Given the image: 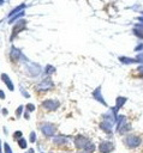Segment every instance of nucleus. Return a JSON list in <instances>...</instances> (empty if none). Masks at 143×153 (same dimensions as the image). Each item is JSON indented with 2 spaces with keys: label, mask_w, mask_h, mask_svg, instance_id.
Returning <instances> with one entry per match:
<instances>
[{
  "label": "nucleus",
  "mask_w": 143,
  "mask_h": 153,
  "mask_svg": "<svg viewBox=\"0 0 143 153\" xmlns=\"http://www.w3.org/2000/svg\"><path fill=\"white\" fill-rule=\"evenodd\" d=\"M123 142L125 143V146H126L127 148L133 149V148H137L138 146H141V143H142V137H141L139 135H136V134H127V135L124 137Z\"/></svg>",
  "instance_id": "1"
},
{
  "label": "nucleus",
  "mask_w": 143,
  "mask_h": 153,
  "mask_svg": "<svg viewBox=\"0 0 143 153\" xmlns=\"http://www.w3.org/2000/svg\"><path fill=\"white\" fill-rule=\"evenodd\" d=\"M130 129H131V126L130 123L126 122V117L124 115L117 116V133L123 135V134L129 133Z\"/></svg>",
  "instance_id": "2"
},
{
  "label": "nucleus",
  "mask_w": 143,
  "mask_h": 153,
  "mask_svg": "<svg viewBox=\"0 0 143 153\" xmlns=\"http://www.w3.org/2000/svg\"><path fill=\"white\" fill-rule=\"evenodd\" d=\"M25 68H26V72L29 73V75L30 76H34V78L37 76V75H40L41 72H42L41 66L37 65V63H34V62H28L26 66H25Z\"/></svg>",
  "instance_id": "3"
},
{
  "label": "nucleus",
  "mask_w": 143,
  "mask_h": 153,
  "mask_svg": "<svg viewBox=\"0 0 143 153\" xmlns=\"http://www.w3.org/2000/svg\"><path fill=\"white\" fill-rule=\"evenodd\" d=\"M41 131L44 136L47 137H50V136H54L55 135V131H56V127L52 123H42L41 126Z\"/></svg>",
  "instance_id": "4"
},
{
  "label": "nucleus",
  "mask_w": 143,
  "mask_h": 153,
  "mask_svg": "<svg viewBox=\"0 0 143 153\" xmlns=\"http://www.w3.org/2000/svg\"><path fill=\"white\" fill-rule=\"evenodd\" d=\"M60 106V103L56 99H46L42 102V108L47 111H55Z\"/></svg>",
  "instance_id": "5"
},
{
  "label": "nucleus",
  "mask_w": 143,
  "mask_h": 153,
  "mask_svg": "<svg viewBox=\"0 0 143 153\" xmlns=\"http://www.w3.org/2000/svg\"><path fill=\"white\" fill-rule=\"evenodd\" d=\"M89 142H90V140L88 137H85L84 135H81V134L77 135V136H75V140H73V143H75L76 148H78V149H84L85 146Z\"/></svg>",
  "instance_id": "6"
},
{
  "label": "nucleus",
  "mask_w": 143,
  "mask_h": 153,
  "mask_svg": "<svg viewBox=\"0 0 143 153\" xmlns=\"http://www.w3.org/2000/svg\"><path fill=\"white\" fill-rule=\"evenodd\" d=\"M114 149V143L112 141H101L99 145V151L100 153H111Z\"/></svg>",
  "instance_id": "7"
},
{
  "label": "nucleus",
  "mask_w": 143,
  "mask_h": 153,
  "mask_svg": "<svg viewBox=\"0 0 143 153\" xmlns=\"http://www.w3.org/2000/svg\"><path fill=\"white\" fill-rule=\"evenodd\" d=\"M114 123L111 122V121H107V120H102L100 122V128L107 134V135H113V131H112V128H113Z\"/></svg>",
  "instance_id": "8"
},
{
  "label": "nucleus",
  "mask_w": 143,
  "mask_h": 153,
  "mask_svg": "<svg viewBox=\"0 0 143 153\" xmlns=\"http://www.w3.org/2000/svg\"><path fill=\"white\" fill-rule=\"evenodd\" d=\"M53 86H54V82H53L52 79L48 76V78L43 79V80L37 85V88H38L40 91H47V90H50Z\"/></svg>",
  "instance_id": "9"
},
{
  "label": "nucleus",
  "mask_w": 143,
  "mask_h": 153,
  "mask_svg": "<svg viewBox=\"0 0 143 153\" xmlns=\"http://www.w3.org/2000/svg\"><path fill=\"white\" fill-rule=\"evenodd\" d=\"M91 96H93V98H94L95 100H97L99 103H101L103 106H107V103H106V100H105V99H103V97H102L101 86H97V87L91 92Z\"/></svg>",
  "instance_id": "10"
},
{
  "label": "nucleus",
  "mask_w": 143,
  "mask_h": 153,
  "mask_svg": "<svg viewBox=\"0 0 143 153\" xmlns=\"http://www.w3.org/2000/svg\"><path fill=\"white\" fill-rule=\"evenodd\" d=\"M25 29V20H20V22H18L16 25H14V27H13V31H12V35H11V41H13L14 39V37L20 32V31H23Z\"/></svg>",
  "instance_id": "11"
},
{
  "label": "nucleus",
  "mask_w": 143,
  "mask_h": 153,
  "mask_svg": "<svg viewBox=\"0 0 143 153\" xmlns=\"http://www.w3.org/2000/svg\"><path fill=\"white\" fill-rule=\"evenodd\" d=\"M53 143L56 145V146L67 145V143H68L67 136H65V135H54V136H53Z\"/></svg>",
  "instance_id": "12"
},
{
  "label": "nucleus",
  "mask_w": 143,
  "mask_h": 153,
  "mask_svg": "<svg viewBox=\"0 0 143 153\" xmlns=\"http://www.w3.org/2000/svg\"><path fill=\"white\" fill-rule=\"evenodd\" d=\"M10 57H11V60L12 61H18L19 59H23V54H22V51L18 49V48H16V47H12V49H11V51H10Z\"/></svg>",
  "instance_id": "13"
},
{
  "label": "nucleus",
  "mask_w": 143,
  "mask_h": 153,
  "mask_svg": "<svg viewBox=\"0 0 143 153\" xmlns=\"http://www.w3.org/2000/svg\"><path fill=\"white\" fill-rule=\"evenodd\" d=\"M1 80L6 84V86H7V88L10 90V91H13L14 90V86H13V82L11 81V79H10V76L6 74V73H2L1 74Z\"/></svg>",
  "instance_id": "14"
},
{
  "label": "nucleus",
  "mask_w": 143,
  "mask_h": 153,
  "mask_svg": "<svg viewBox=\"0 0 143 153\" xmlns=\"http://www.w3.org/2000/svg\"><path fill=\"white\" fill-rule=\"evenodd\" d=\"M119 61L124 65H131V63H137L138 62L136 59H131V57H127V56H119Z\"/></svg>",
  "instance_id": "15"
},
{
  "label": "nucleus",
  "mask_w": 143,
  "mask_h": 153,
  "mask_svg": "<svg viewBox=\"0 0 143 153\" xmlns=\"http://www.w3.org/2000/svg\"><path fill=\"white\" fill-rule=\"evenodd\" d=\"M126 100H127L126 97H121V96H119V97L115 99V106H114V108H115L117 110H119V109L126 103Z\"/></svg>",
  "instance_id": "16"
},
{
  "label": "nucleus",
  "mask_w": 143,
  "mask_h": 153,
  "mask_svg": "<svg viewBox=\"0 0 143 153\" xmlns=\"http://www.w3.org/2000/svg\"><path fill=\"white\" fill-rule=\"evenodd\" d=\"M83 151H84V153H93V152L95 151V145H94V143L90 141V142H89V143L85 146V148H84Z\"/></svg>",
  "instance_id": "17"
},
{
  "label": "nucleus",
  "mask_w": 143,
  "mask_h": 153,
  "mask_svg": "<svg viewBox=\"0 0 143 153\" xmlns=\"http://www.w3.org/2000/svg\"><path fill=\"white\" fill-rule=\"evenodd\" d=\"M55 72V68L52 66V65H47L46 67H44V74L46 75H50V74H53Z\"/></svg>",
  "instance_id": "18"
},
{
  "label": "nucleus",
  "mask_w": 143,
  "mask_h": 153,
  "mask_svg": "<svg viewBox=\"0 0 143 153\" xmlns=\"http://www.w3.org/2000/svg\"><path fill=\"white\" fill-rule=\"evenodd\" d=\"M17 142H18V146H19V147H20L22 149H25V148L28 147V143H26V140H25V139H24L23 136H22L20 139H18V140H17Z\"/></svg>",
  "instance_id": "19"
},
{
  "label": "nucleus",
  "mask_w": 143,
  "mask_h": 153,
  "mask_svg": "<svg viewBox=\"0 0 143 153\" xmlns=\"http://www.w3.org/2000/svg\"><path fill=\"white\" fill-rule=\"evenodd\" d=\"M133 33H135L138 38H142V39H143V29H141V27H136V26H135V29H133Z\"/></svg>",
  "instance_id": "20"
},
{
  "label": "nucleus",
  "mask_w": 143,
  "mask_h": 153,
  "mask_svg": "<svg viewBox=\"0 0 143 153\" xmlns=\"http://www.w3.org/2000/svg\"><path fill=\"white\" fill-rule=\"evenodd\" d=\"M23 8H25V5L24 4H22V5H19L18 7H16L11 13H10V17H12L13 14H16V13H18V12H22L23 11Z\"/></svg>",
  "instance_id": "21"
},
{
  "label": "nucleus",
  "mask_w": 143,
  "mask_h": 153,
  "mask_svg": "<svg viewBox=\"0 0 143 153\" xmlns=\"http://www.w3.org/2000/svg\"><path fill=\"white\" fill-rule=\"evenodd\" d=\"M2 149H4V153H13V152H12V148L10 147V145H8L7 142H5V143L2 145Z\"/></svg>",
  "instance_id": "22"
},
{
  "label": "nucleus",
  "mask_w": 143,
  "mask_h": 153,
  "mask_svg": "<svg viewBox=\"0 0 143 153\" xmlns=\"http://www.w3.org/2000/svg\"><path fill=\"white\" fill-rule=\"evenodd\" d=\"M22 136H23V133H22L20 130H17V131L13 133V140H18V139H20Z\"/></svg>",
  "instance_id": "23"
},
{
  "label": "nucleus",
  "mask_w": 143,
  "mask_h": 153,
  "mask_svg": "<svg viewBox=\"0 0 143 153\" xmlns=\"http://www.w3.org/2000/svg\"><path fill=\"white\" fill-rule=\"evenodd\" d=\"M25 108H26V111H29V112L35 111V105H34V104H31V103L26 104V105H25Z\"/></svg>",
  "instance_id": "24"
},
{
  "label": "nucleus",
  "mask_w": 143,
  "mask_h": 153,
  "mask_svg": "<svg viewBox=\"0 0 143 153\" xmlns=\"http://www.w3.org/2000/svg\"><path fill=\"white\" fill-rule=\"evenodd\" d=\"M23 109H24L23 105H19V106L17 108V110H16V116H17V117H20V115H22V112H23Z\"/></svg>",
  "instance_id": "25"
},
{
  "label": "nucleus",
  "mask_w": 143,
  "mask_h": 153,
  "mask_svg": "<svg viewBox=\"0 0 143 153\" xmlns=\"http://www.w3.org/2000/svg\"><path fill=\"white\" fill-rule=\"evenodd\" d=\"M29 140H30L31 143H35V142H36V133H35V131H31V133H30Z\"/></svg>",
  "instance_id": "26"
},
{
  "label": "nucleus",
  "mask_w": 143,
  "mask_h": 153,
  "mask_svg": "<svg viewBox=\"0 0 143 153\" xmlns=\"http://www.w3.org/2000/svg\"><path fill=\"white\" fill-rule=\"evenodd\" d=\"M20 92H22V94H24V97H25V98H29V97H30V94H29L25 90H23V87H20Z\"/></svg>",
  "instance_id": "27"
},
{
  "label": "nucleus",
  "mask_w": 143,
  "mask_h": 153,
  "mask_svg": "<svg viewBox=\"0 0 143 153\" xmlns=\"http://www.w3.org/2000/svg\"><path fill=\"white\" fill-rule=\"evenodd\" d=\"M138 62H143V54H138L137 55V59H136Z\"/></svg>",
  "instance_id": "28"
},
{
  "label": "nucleus",
  "mask_w": 143,
  "mask_h": 153,
  "mask_svg": "<svg viewBox=\"0 0 143 153\" xmlns=\"http://www.w3.org/2000/svg\"><path fill=\"white\" fill-rule=\"evenodd\" d=\"M135 50H136V51H138V50L142 51V50H143V44H138V45L135 48Z\"/></svg>",
  "instance_id": "29"
},
{
  "label": "nucleus",
  "mask_w": 143,
  "mask_h": 153,
  "mask_svg": "<svg viewBox=\"0 0 143 153\" xmlns=\"http://www.w3.org/2000/svg\"><path fill=\"white\" fill-rule=\"evenodd\" d=\"M137 71L139 72V74H142V75H143V66H138V68H137Z\"/></svg>",
  "instance_id": "30"
},
{
  "label": "nucleus",
  "mask_w": 143,
  "mask_h": 153,
  "mask_svg": "<svg viewBox=\"0 0 143 153\" xmlns=\"http://www.w3.org/2000/svg\"><path fill=\"white\" fill-rule=\"evenodd\" d=\"M0 98H1V99H5V93H4L2 90H0Z\"/></svg>",
  "instance_id": "31"
},
{
  "label": "nucleus",
  "mask_w": 143,
  "mask_h": 153,
  "mask_svg": "<svg viewBox=\"0 0 143 153\" xmlns=\"http://www.w3.org/2000/svg\"><path fill=\"white\" fill-rule=\"evenodd\" d=\"M24 117H25L26 120H29V118H30V116H29V111H25V114H24Z\"/></svg>",
  "instance_id": "32"
},
{
  "label": "nucleus",
  "mask_w": 143,
  "mask_h": 153,
  "mask_svg": "<svg viewBox=\"0 0 143 153\" xmlns=\"http://www.w3.org/2000/svg\"><path fill=\"white\" fill-rule=\"evenodd\" d=\"M1 111H2V114H4V115H5V116H6V115H7V114H8V111H7V109H2V110H1Z\"/></svg>",
  "instance_id": "33"
},
{
  "label": "nucleus",
  "mask_w": 143,
  "mask_h": 153,
  "mask_svg": "<svg viewBox=\"0 0 143 153\" xmlns=\"http://www.w3.org/2000/svg\"><path fill=\"white\" fill-rule=\"evenodd\" d=\"M26 153H35V149H34V148H29Z\"/></svg>",
  "instance_id": "34"
},
{
  "label": "nucleus",
  "mask_w": 143,
  "mask_h": 153,
  "mask_svg": "<svg viewBox=\"0 0 143 153\" xmlns=\"http://www.w3.org/2000/svg\"><path fill=\"white\" fill-rule=\"evenodd\" d=\"M4 4V0H0V5H2Z\"/></svg>",
  "instance_id": "35"
},
{
  "label": "nucleus",
  "mask_w": 143,
  "mask_h": 153,
  "mask_svg": "<svg viewBox=\"0 0 143 153\" xmlns=\"http://www.w3.org/2000/svg\"><path fill=\"white\" fill-rule=\"evenodd\" d=\"M1 147H2V146H1V142H0V153H1Z\"/></svg>",
  "instance_id": "36"
},
{
  "label": "nucleus",
  "mask_w": 143,
  "mask_h": 153,
  "mask_svg": "<svg viewBox=\"0 0 143 153\" xmlns=\"http://www.w3.org/2000/svg\"><path fill=\"white\" fill-rule=\"evenodd\" d=\"M49 153H53V152H49Z\"/></svg>",
  "instance_id": "37"
}]
</instances>
